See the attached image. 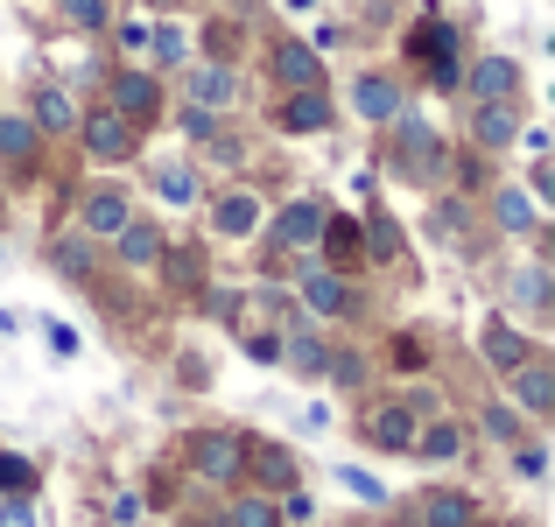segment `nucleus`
Masks as SVG:
<instances>
[{
    "mask_svg": "<svg viewBox=\"0 0 555 527\" xmlns=\"http://www.w3.org/2000/svg\"><path fill=\"white\" fill-rule=\"evenodd\" d=\"M514 134H520V120H514V106H506V99H486V106L472 113V141H478L486 155H500Z\"/></svg>",
    "mask_w": 555,
    "mask_h": 527,
    "instance_id": "nucleus-14",
    "label": "nucleus"
},
{
    "mask_svg": "<svg viewBox=\"0 0 555 527\" xmlns=\"http://www.w3.org/2000/svg\"><path fill=\"white\" fill-rule=\"evenodd\" d=\"M324 204H317V197H296V204H288V211L282 218H274V246H282V254H302V246H317V232H324Z\"/></svg>",
    "mask_w": 555,
    "mask_h": 527,
    "instance_id": "nucleus-7",
    "label": "nucleus"
},
{
    "mask_svg": "<svg viewBox=\"0 0 555 527\" xmlns=\"http://www.w3.org/2000/svg\"><path fill=\"white\" fill-rule=\"evenodd\" d=\"M415 458H429V464H450V458H464V429L457 422H429V429H415Z\"/></svg>",
    "mask_w": 555,
    "mask_h": 527,
    "instance_id": "nucleus-23",
    "label": "nucleus"
},
{
    "mask_svg": "<svg viewBox=\"0 0 555 527\" xmlns=\"http://www.w3.org/2000/svg\"><path fill=\"white\" fill-rule=\"evenodd\" d=\"M492 211H500L506 232H534V197H528V190H500V204H492Z\"/></svg>",
    "mask_w": 555,
    "mask_h": 527,
    "instance_id": "nucleus-26",
    "label": "nucleus"
},
{
    "mask_svg": "<svg viewBox=\"0 0 555 527\" xmlns=\"http://www.w3.org/2000/svg\"><path fill=\"white\" fill-rule=\"evenodd\" d=\"M113 246H120L127 268H155V260H163V232H155L149 218H127V226L113 232Z\"/></svg>",
    "mask_w": 555,
    "mask_h": 527,
    "instance_id": "nucleus-17",
    "label": "nucleus"
},
{
    "mask_svg": "<svg viewBox=\"0 0 555 527\" xmlns=\"http://www.w3.org/2000/svg\"><path fill=\"white\" fill-rule=\"evenodd\" d=\"M352 106H359V120H373V127H387L393 113H408V106H401V85L379 78V70H366V78L352 85Z\"/></svg>",
    "mask_w": 555,
    "mask_h": 527,
    "instance_id": "nucleus-10",
    "label": "nucleus"
},
{
    "mask_svg": "<svg viewBox=\"0 0 555 527\" xmlns=\"http://www.w3.org/2000/svg\"><path fill=\"white\" fill-rule=\"evenodd\" d=\"M520 303H528V310H542V303H548V268H520Z\"/></svg>",
    "mask_w": 555,
    "mask_h": 527,
    "instance_id": "nucleus-36",
    "label": "nucleus"
},
{
    "mask_svg": "<svg viewBox=\"0 0 555 527\" xmlns=\"http://www.w3.org/2000/svg\"><path fill=\"white\" fill-rule=\"evenodd\" d=\"M232 527H282V514H274V500L246 492V500H232Z\"/></svg>",
    "mask_w": 555,
    "mask_h": 527,
    "instance_id": "nucleus-28",
    "label": "nucleus"
},
{
    "mask_svg": "<svg viewBox=\"0 0 555 527\" xmlns=\"http://www.w3.org/2000/svg\"><path fill=\"white\" fill-rule=\"evenodd\" d=\"M514 401L528 408V415H548V408H555V373H548L542 359H520L514 365Z\"/></svg>",
    "mask_w": 555,
    "mask_h": 527,
    "instance_id": "nucleus-15",
    "label": "nucleus"
},
{
    "mask_svg": "<svg viewBox=\"0 0 555 527\" xmlns=\"http://www.w3.org/2000/svg\"><path fill=\"white\" fill-rule=\"evenodd\" d=\"M155 190H163V204H190V197H197V176H190V169H177V163H169L163 176H155Z\"/></svg>",
    "mask_w": 555,
    "mask_h": 527,
    "instance_id": "nucleus-31",
    "label": "nucleus"
},
{
    "mask_svg": "<svg viewBox=\"0 0 555 527\" xmlns=\"http://www.w3.org/2000/svg\"><path fill=\"white\" fill-rule=\"evenodd\" d=\"M78 134H85V155H99V163H127V155H134V120H120L113 106L85 113Z\"/></svg>",
    "mask_w": 555,
    "mask_h": 527,
    "instance_id": "nucleus-5",
    "label": "nucleus"
},
{
    "mask_svg": "<svg viewBox=\"0 0 555 527\" xmlns=\"http://www.w3.org/2000/svg\"><path fill=\"white\" fill-rule=\"evenodd\" d=\"M282 359H288V365H302V373H324V345H317V331H310V324H296V345H282Z\"/></svg>",
    "mask_w": 555,
    "mask_h": 527,
    "instance_id": "nucleus-27",
    "label": "nucleus"
},
{
    "mask_svg": "<svg viewBox=\"0 0 555 527\" xmlns=\"http://www.w3.org/2000/svg\"><path fill=\"white\" fill-rule=\"evenodd\" d=\"M393 149H401V155H393V169H401V176H436V155H443V149H436V134H429V120H415V113H393Z\"/></svg>",
    "mask_w": 555,
    "mask_h": 527,
    "instance_id": "nucleus-4",
    "label": "nucleus"
},
{
    "mask_svg": "<svg viewBox=\"0 0 555 527\" xmlns=\"http://www.w3.org/2000/svg\"><path fill=\"white\" fill-rule=\"evenodd\" d=\"M190 464H197L204 478H218V486H232V478L246 472V436L240 429H197L190 436Z\"/></svg>",
    "mask_w": 555,
    "mask_h": 527,
    "instance_id": "nucleus-1",
    "label": "nucleus"
},
{
    "mask_svg": "<svg viewBox=\"0 0 555 527\" xmlns=\"http://www.w3.org/2000/svg\"><path fill=\"white\" fill-rule=\"evenodd\" d=\"M338 478L359 492V500H387V492H379V478H366V472H338Z\"/></svg>",
    "mask_w": 555,
    "mask_h": 527,
    "instance_id": "nucleus-41",
    "label": "nucleus"
},
{
    "mask_svg": "<svg viewBox=\"0 0 555 527\" xmlns=\"http://www.w3.org/2000/svg\"><path fill=\"white\" fill-rule=\"evenodd\" d=\"M274 127H282V134H324V127H331L324 85H302V92H288L282 106H274Z\"/></svg>",
    "mask_w": 555,
    "mask_h": 527,
    "instance_id": "nucleus-6",
    "label": "nucleus"
},
{
    "mask_svg": "<svg viewBox=\"0 0 555 527\" xmlns=\"http://www.w3.org/2000/svg\"><path fill=\"white\" fill-rule=\"evenodd\" d=\"M0 527H28V500H8V506H0Z\"/></svg>",
    "mask_w": 555,
    "mask_h": 527,
    "instance_id": "nucleus-44",
    "label": "nucleus"
},
{
    "mask_svg": "<svg viewBox=\"0 0 555 527\" xmlns=\"http://www.w3.org/2000/svg\"><path fill=\"white\" fill-rule=\"evenodd\" d=\"M246 351H254L260 365H282V338H268V331H254V338H246Z\"/></svg>",
    "mask_w": 555,
    "mask_h": 527,
    "instance_id": "nucleus-37",
    "label": "nucleus"
},
{
    "mask_svg": "<svg viewBox=\"0 0 555 527\" xmlns=\"http://www.w3.org/2000/svg\"><path fill=\"white\" fill-rule=\"evenodd\" d=\"M106 106L120 113V120H155L163 113V78H149V70H113V85H106Z\"/></svg>",
    "mask_w": 555,
    "mask_h": 527,
    "instance_id": "nucleus-3",
    "label": "nucleus"
},
{
    "mask_svg": "<svg viewBox=\"0 0 555 527\" xmlns=\"http://www.w3.org/2000/svg\"><path fill=\"white\" fill-rule=\"evenodd\" d=\"M302 303H310L317 317H345L352 310V288H345L338 268H302Z\"/></svg>",
    "mask_w": 555,
    "mask_h": 527,
    "instance_id": "nucleus-12",
    "label": "nucleus"
},
{
    "mask_svg": "<svg viewBox=\"0 0 555 527\" xmlns=\"http://www.w3.org/2000/svg\"><path fill=\"white\" fill-rule=\"evenodd\" d=\"M183 92H190V106H232V92H240V78H232V64H197L183 78Z\"/></svg>",
    "mask_w": 555,
    "mask_h": 527,
    "instance_id": "nucleus-13",
    "label": "nucleus"
},
{
    "mask_svg": "<svg viewBox=\"0 0 555 527\" xmlns=\"http://www.w3.org/2000/svg\"><path fill=\"white\" fill-rule=\"evenodd\" d=\"M0 492H8V500H28V492H36V464L28 458H0Z\"/></svg>",
    "mask_w": 555,
    "mask_h": 527,
    "instance_id": "nucleus-29",
    "label": "nucleus"
},
{
    "mask_svg": "<svg viewBox=\"0 0 555 527\" xmlns=\"http://www.w3.org/2000/svg\"><path fill=\"white\" fill-rule=\"evenodd\" d=\"M183 42H190L183 28H177V22H163V28H155V36H149V50L163 56V64H183Z\"/></svg>",
    "mask_w": 555,
    "mask_h": 527,
    "instance_id": "nucleus-35",
    "label": "nucleus"
},
{
    "mask_svg": "<svg viewBox=\"0 0 555 527\" xmlns=\"http://www.w3.org/2000/svg\"><path fill=\"white\" fill-rule=\"evenodd\" d=\"M317 240H324L338 260H359V232H352V218H324V232H317Z\"/></svg>",
    "mask_w": 555,
    "mask_h": 527,
    "instance_id": "nucleus-30",
    "label": "nucleus"
},
{
    "mask_svg": "<svg viewBox=\"0 0 555 527\" xmlns=\"http://www.w3.org/2000/svg\"><path fill=\"white\" fill-rule=\"evenodd\" d=\"M50 268L70 274V282H92V268H99L92 240H85V232H64V240H50Z\"/></svg>",
    "mask_w": 555,
    "mask_h": 527,
    "instance_id": "nucleus-21",
    "label": "nucleus"
},
{
    "mask_svg": "<svg viewBox=\"0 0 555 527\" xmlns=\"http://www.w3.org/2000/svg\"><path fill=\"white\" fill-rule=\"evenodd\" d=\"M56 8L70 14L78 28H106V14H113V0H56Z\"/></svg>",
    "mask_w": 555,
    "mask_h": 527,
    "instance_id": "nucleus-34",
    "label": "nucleus"
},
{
    "mask_svg": "<svg viewBox=\"0 0 555 527\" xmlns=\"http://www.w3.org/2000/svg\"><path fill=\"white\" fill-rule=\"evenodd\" d=\"M436 232H464V204H457V197L436 204Z\"/></svg>",
    "mask_w": 555,
    "mask_h": 527,
    "instance_id": "nucleus-39",
    "label": "nucleus"
},
{
    "mask_svg": "<svg viewBox=\"0 0 555 527\" xmlns=\"http://www.w3.org/2000/svg\"><path fill=\"white\" fill-rule=\"evenodd\" d=\"M211 155H218V163H225V169H240V163H246V149H240V141H232V134H211Z\"/></svg>",
    "mask_w": 555,
    "mask_h": 527,
    "instance_id": "nucleus-38",
    "label": "nucleus"
},
{
    "mask_svg": "<svg viewBox=\"0 0 555 527\" xmlns=\"http://www.w3.org/2000/svg\"><path fill=\"white\" fill-rule=\"evenodd\" d=\"M183 127H190L197 141H211V134H218V127H211V113H204V106H183Z\"/></svg>",
    "mask_w": 555,
    "mask_h": 527,
    "instance_id": "nucleus-40",
    "label": "nucleus"
},
{
    "mask_svg": "<svg viewBox=\"0 0 555 527\" xmlns=\"http://www.w3.org/2000/svg\"><path fill=\"white\" fill-rule=\"evenodd\" d=\"M50 345H56V351L70 359V351H78V331H70V324H50Z\"/></svg>",
    "mask_w": 555,
    "mask_h": 527,
    "instance_id": "nucleus-43",
    "label": "nucleus"
},
{
    "mask_svg": "<svg viewBox=\"0 0 555 527\" xmlns=\"http://www.w3.org/2000/svg\"><path fill=\"white\" fill-rule=\"evenodd\" d=\"M457 85L478 99V106H486V99H506V92H514V85H520V70L506 64V56H478V64H472V78H457Z\"/></svg>",
    "mask_w": 555,
    "mask_h": 527,
    "instance_id": "nucleus-16",
    "label": "nucleus"
},
{
    "mask_svg": "<svg viewBox=\"0 0 555 527\" xmlns=\"http://www.w3.org/2000/svg\"><path fill=\"white\" fill-rule=\"evenodd\" d=\"M324 373L338 380V387H359V380H366V359H359V351H324Z\"/></svg>",
    "mask_w": 555,
    "mask_h": 527,
    "instance_id": "nucleus-33",
    "label": "nucleus"
},
{
    "mask_svg": "<svg viewBox=\"0 0 555 527\" xmlns=\"http://www.w3.org/2000/svg\"><path fill=\"white\" fill-rule=\"evenodd\" d=\"M478 429H486L492 444H514V436H520V415H514V408H500V401H492L486 415H478Z\"/></svg>",
    "mask_w": 555,
    "mask_h": 527,
    "instance_id": "nucleus-32",
    "label": "nucleus"
},
{
    "mask_svg": "<svg viewBox=\"0 0 555 527\" xmlns=\"http://www.w3.org/2000/svg\"><path fill=\"white\" fill-rule=\"evenodd\" d=\"M211 218H218V232H225V240H246V232L260 226V197H254V190H225Z\"/></svg>",
    "mask_w": 555,
    "mask_h": 527,
    "instance_id": "nucleus-20",
    "label": "nucleus"
},
{
    "mask_svg": "<svg viewBox=\"0 0 555 527\" xmlns=\"http://www.w3.org/2000/svg\"><path fill=\"white\" fill-rule=\"evenodd\" d=\"M366 444H373V450H393V458H408V444H415V408H401V401L366 408Z\"/></svg>",
    "mask_w": 555,
    "mask_h": 527,
    "instance_id": "nucleus-8",
    "label": "nucleus"
},
{
    "mask_svg": "<svg viewBox=\"0 0 555 527\" xmlns=\"http://www.w3.org/2000/svg\"><path fill=\"white\" fill-rule=\"evenodd\" d=\"M415 527H422V520H415Z\"/></svg>",
    "mask_w": 555,
    "mask_h": 527,
    "instance_id": "nucleus-46",
    "label": "nucleus"
},
{
    "mask_svg": "<svg viewBox=\"0 0 555 527\" xmlns=\"http://www.w3.org/2000/svg\"><path fill=\"white\" fill-rule=\"evenodd\" d=\"M28 120H36V134H70V127H78V106H70L64 85H42L36 106H28Z\"/></svg>",
    "mask_w": 555,
    "mask_h": 527,
    "instance_id": "nucleus-19",
    "label": "nucleus"
},
{
    "mask_svg": "<svg viewBox=\"0 0 555 527\" xmlns=\"http://www.w3.org/2000/svg\"><path fill=\"white\" fill-rule=\"evenodd\" d=\"M288 8H296V14H302V8H317V0H288Z\"/></svg>",
    "mask_w": 555,
    "mask_h": 527,
    "instance_id": "nucleus-45",
    "label": "nucleus"
},
{
    "mask_svg": "<svg viewBox=\"0 0 555 527\" xmlns=\"http://www.w3.org/2000/svg\"><path fill=\"white\" fill-rule=\"evenodd\" d=\"M127 218H134L127 190H92V197H85V211H78V226H85V240H113Z\"/></svg>",
    "mask_w": 555,
    "mask_h": 527,
    "instance_id": "nucleus-9",
    "label": "nucleus"
},
{
    "mask_svg": "<svg viewBox=\"0 0 555 527\" xmlns=\"http://www.w3.org/2000/svg\"><path fill=\"white\" fill-rule=\"evenodd\" d=\"M408 50L422 56V64H429V78H436V92H457V28L450 22H422L415 36H408Z\"/></svg>",
    "mask_w": 555,
    "mask_h": 527,
    "instance_id": "nucleus-2",
    "label": "nucleus"
},
{
    "mask_svg": "<svg viewBox=\"0 0 555 527\" xmlns=\"http://www.w3.org/2000/svg\"><path fill=\"white\" fill-rule=\"evenodd\" d=\"M366 240H373V254H393V246H401V240H393V218H373Z\"/></svg>",
    "mask_w": 555,
    "mask_h": 527,
    "instance_id": "nucleus-42",
    "label": "nucleus"
},
{
    "mask_svg": "<svg viewBox=\"0 0 555 527\" xmlns=\"http://www.w3.org/2000/svg\"><path fill=\"white\" fill-rule=\"evenodd\" d=\"M422 527H478L472 492H429L422 500Z\"/></svg>",
    "mask_w": 555,
    "mask_h": 527,
    "instance_id": "nucleus-22",
    "label": "nucleus"
},
{
    "mask_svg": "<svg viewBox=\"0 0 555 527\" xmlns=\"http://www.w3.org/2000/svg\"><path fill=\"white\" fill-rule=\"evenodd\" d=\"M478 351H486L492 365H506V373H514V365L528 359V338H520L514 324H486V338H478Z\"/></svg>",
    "mask_w": 555,
    "mask_h": 527,
    "instance_id": "nucleus-25",
    "label": "nucleus"
},
{
    "mask_svg": "<svg viewBox=\"0 0 555 527\" xmlns=\"http://www.w3.org/2000/svg\"><path fill=\"white\" fill-rule=\"evenodd\" d=\"M246 464H254L260 486H296V458L282 444H246Z\"/></svg>",
    "mask_w": 555,
    "mask_h": 527,
    "instance_id": "nucleus-24",
    "label": "nucleus"
},
{
    "mask_svg": "<svg viewBox=\"0 0 555 527\" xmlns=\"http://www.w3.org/2000/svg\"><path fill=\"white\" fill-rule=\"evenodd\" d=\"M268 70H274V85H288V92H302V85H317V78H324V64H317V50H310V42H274Z\"/></svg>",
    "mask_w": 555,
    "mask_h": 527,
    "instance_id": "nucleus-11",
    "label": "nucleus"
},
{
    "mask_svg": "<svg viewBox=\"0 0 555 527\" xmlns=\"http://www.w3.org/2000/svg\"><path fill=\"white\" fill-rule=\"evenodd\" d=\"M36 155H42V134H36V120H22V113H0V163L28 169Z\"/></svg>",
    "mask_w": 555,
    "mask_h": 527,
    "instance_id": "nucleus-18",
    "label": "nucleus"
}]
</instances>
